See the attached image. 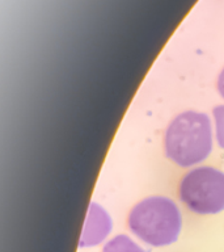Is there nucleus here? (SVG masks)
I'll use <instances>...</instances> for the list:
<instances>
[{
	"mask_svg": "<svg viewBox=\"0 0 224 252\" xmlns=\"http://www.w3.org/2000/svg\"><path fill=\"white\" fill-rule=\"evenodd\" d=\"M113 228V220L109 213L97 202H90L85 222L83 226L82 236L79 240L80 248L97 247L104 243Z\"/></svg>",
	"mask_w": 224,
	"mask_h": 252,
	"instance_id": "20e7f679",
	"label": "nucleus"
},
{
	"mask_svg": "<svg viewBox=\"0 0 224 252\" xmlns=\"http://www.w3.org/2000/svg\"><path fill=\"white\" fill-rule=\"evenodd\" d=\"M134 236L151 247H167L178 239L182 228L180 208L165 196H149L139 201L127 218Z\"/></svg>",
	"mask_w": 224,
	"mask_h": 252,
	"instance_id": "f03ea898",
	"label": "nucleus"
},
{
	"mask_svg": "<svg viewBox=\"0 0 224 252\" xmlns=\"http://www.w3.org/2000/svg\"><path fill=\"white\" fill-rule=\"evenodd\" d=\"M216 88H218V92H219V94L222 96V98H224V68L220 71L219 76H218Z\"/></svg>",
	"mask_w": 224,
	"mask_h": 252,
	"instance_id": "0eeeda50",
	"label": "nucleus"
},
{
	"mask_svg": "<svg viewBox=\"0 0 224 252\" xmlns=\"http://www.w3.org/2000/svg\"><path fill=\"white\" fill-rule=\"evenodd\" d=\"M178 197L190 212L214 216L224 212V172L210 165H198L185 173Z\"/></svg>",
	"mask_w": 224,
	"mask_h": 252,
	"instance_id": "7ed1b4c3",
	"label": "nucleus"
},
{
	"mask_svg": "<svg viewBox=\"0 0 224 252\" xmlns=\"http://www.w3.org/2000/svg\"><path fill=\"white\" fill-rule=\"evenodd\" d=\"M101 252H147L129 235L121 234L108 240Z\"/></svg>",
	"mask_w": 224,
	"mask_h": 252,
	"instance_id": "39448f33",
	"label": "nucleus"
},
{
	"mask_svg": "<svg viewBox=\"0 0 224 252\" xmlns=\"http://www.w3.org/2000/svg\"><path fill=\"white\" fill-rule=\"evenodd\" d=\"M214 127L207 114L186 110L173 118L164 134V151L169 160L182 168L198 167L210 157Z\"/></svg>",
	"mask_w": 224,
	"mask_h": 252,
	"instance_id": "f257e3e1",
	"label": "nucleus"
},
{
	"mask_svg": "<svg viewBox=\"0 0 224 252\" xmlns=\"http://www.w3.org/2000/svg\"><path fill=\"white\" fill-rule=\"evenodd\" d=\"M214 118V134L220 149L224 150V105H218L212 110Z\"/></svg>",
	"mask_w": 224,
	"mask_h": 252,
	"instance_id": "423d86ee",
	"label": "nucleus"
}]
</instances>
